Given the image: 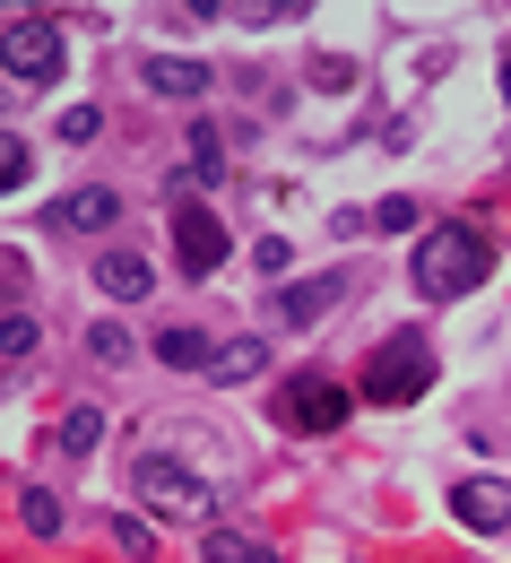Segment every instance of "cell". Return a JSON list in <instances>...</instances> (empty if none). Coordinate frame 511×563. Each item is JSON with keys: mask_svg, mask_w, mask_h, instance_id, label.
Instances as JSON below:
<instances>
[{"mask_svg": "<svg viewBox=\"0 0 511 563\" xmlns=\"http://www.w3.org/2000/svg\"><path fill=\"white\" fill-rule=\"evenodd\" d=\"M62 62H70V44H62V26L53 18H18V26H0V70L9 78H62Z\"/></svg>", "mask_w": 511, "mask_h": 563, "instance_id": "277c9868", "label": "cell"}, {"mask_svg": "<svg viewBox=\"0 0 511 563\" xmlns=\"http://www.w3.org/2000/svg\"><path fill=\"white\" fill-rule=\"evenodd\" d=\"M96 286H104L113 303H140V295H156V269H147V252L113 243V252H96Z\"/></svg>", "mask_w": 511, "mask_h": 563, "instance_id": "9c48e42d", "label": "cell"}, {"mask_svg": "<svg viewBox=\"0 0 511 563\" xmlns=\"http://www.w3.org/2000/svg\"><path fill=\"white\" fill-rule=\"evenodd\" d=\"M96 131H104V122H96V104H70V113H62V140H70V147H87Z\"/></svg>", "mask_w": 511, "mask_h": 563, "instance_id": "44dd1931", "label": "cell"}, {"mask_svg": "<svg viewBox=\"0 0 511 563\" xmlns=\"http://www.w3.org/2000/svg\"><path fill=\"white\" fill-rule=\"evenodd\" d=\"M113 217H122V191H104V183H96V191L53 200V209H44V225H62V234H96V225H113Z\"/></svg>", "mask_w": 511, "mask_h": 563, "instance_id": "30bf717a", "label": "cell"}, {"mask_svg": "<svg viewBox=\"0 0 511 563\" xmlns=\"http://www.w3.org/2000/svg\"><path fill=\"white\" fill-rule=\"evenodd\" d=\"M451 511H459V529L503 538V529H511V486H503V477H459V486H451Z\"/></svg>", "mask_w": 511, "mask_h": 563, "instance_id": "52a82bcc", "label": "cell"}, {"mask_svg": "<svg viewBox=\"0 0 511 563\" xmlns=\"http://www.w3.org/2000/svg\"><path fill=\"white\" fill-rule=\"evenodd\" d=\"M113 538H122V555H156V529H147V520H140V511H131V520H113Z\"/></svg>", "mask_w": 511, "mask_h": 563, "instance_id": "ffe728a7", "label": "cell"}, {"mask_svg": "<svg viewBox=\"0 0 511 563\" xmlns=\"http://www.w3.org/2000/svg\"><path fill=\"white\" fill-rule=\"evenodd\" d=\"M140 87H147V96H165V104H200V96H209V70H200V62H182V53H147V62H140Z\"/></svg>", "mask_w": 511, "mask_h": 563, "instance_id": "ba28073f", "label": "cell"}, {"mask_svg": "<svg viewBox=\"0 0 511 563\" xmlns=\"http://www.w3.org/2000/svg\"><path fill=\"white\" fill-rule=\"evenodd\" d=\"M131 503L165 511V520H209V486H200V477H191L182 460H165V451L131 460Z\"/></svg>", "mask_w": 511, "mask_h": 563, "instance_id": "3957f363", "label": "cell"}, {"mask_svg": "<svg viewBox=\"0 0 511 563\" xmlns=\"http://www.w3.org/2000/svg\"><path fill=\"white\" fill-rule=\"evenodd\" d=\"M260 364H269V347H260V339H225V347L209 355V382H225V390H234V382H252Z\"/></svg>", "mask_w": 511, "mask_h": 563, "instance_id": "7c38bea8", "label": "cell"}, {"mask_svg": "<svg viewBox=\"0 0 511 563\" xmlns=\"http://www.w3.org/2000/svg\"><path fill=\"white\" fill-rule=\"evenodd\" d=\"M338 295H347V278H295L287 295H278V321H287V330H303V321H321Z\"/></svg>", "mask_w": 511, "mask_h": 563, "instance_id": "8fae6325", "label": "cell"}, {"mask_svg": "<svg viewBox=\"0 0 511 563\" xmlns=\"http://www.w3.org/2000/svg\"><path fill=\"white\" fill-rule=\"evenodd\" d=\"M408 278H416V295H434V303L477 295V286L495 278V243H486V225H459V217H451V225H425Z\"/></svg>", "mask_w": 511, "mask_h": 563, "instance_id": "6da1fadb", "label": "cell"}, {"mask_svg": "<svg viewBox=\"0 0 511 563\" xmlns=\"http://www.w3.org/2000/svg\"><path fill=\"white\" fill-rule=\"evenodd\" d=\"M408 225H416L408 200H381V209H373V234H408Z\"/></svg>", "mask_w": 511, "mask_h": 563, "instance_id": "7402d4cb", "label": "cell"}, {"mask_svg": "<svg viewBox=\"0 0 511 563\" xmlns=\"http://www.w3.org/2000/svg\"><path fill=\"white\" fill-rule=\"evenodd\" d=\"M209 339L200 330H156V364H174V373H209Z\"/></svg>", "mask_w": 511, "mask_h": 563, "instance_id": "4fadbf2b", "label": "cell"}, {"mask_svg": "<svg viewBox=\"0 0 511 563\" xmlns=\"http://www.w3.org/2000/svg\"><path fill=\"white\" fill-rule=\"evenodd\" d=\"M18 520H26V538H62V494L26 486V494H18Z\"/></svg>", "mask_w": 511, "mask_h": 563, "instance_id": "9a60e30c", "label": "cell"}, {"mask_svg": "<svg viewBox=\"0 0 511 563\" xmlns=\"http://www.w3.org/2000/svg\"><path fill=\"white\" fill-rule=\"evenodd\" d=\"M53 442H62V451H70V460H87V451H96V442H104V417H96V408H70V417L53 424Z\"/></svg>", "mask_w": 511, "mask_h": 563, "instance_id": "2e32d148", "label": "cell"}, {"mask_svg": "<svg viewBox=\"0 0 511 563\" xmlns=\"http://www.w3.org/2000/svg\"><path fill=\"white\" fill-rule=\"evenodd\" d=\"M503 96H511V62H503Z\"/></svg>", "mask_w": 511, "mask_h": 563, "instance_id": "603a6c76", "label": "cell"}, {"mask_svg": "<svg viewBox=\"0 0 511 563\" xmlns=\"http://www.w3.org/2000/svg\"><path fill=\"white\" fill-rule=\"evenodd\" d=\"M87 355H96V364H131V339H122L113 321H96V330H87Z\"/></svg>", "mask_w": 511, "mask_h": 563, "instance_id": "ac0fdd59", "label": "cell"}, {"mask_svg": "<svg viewBox=\"0 0 511 563\" xmlns=\"http://www.w3.org/2000/svg\"><path fill=\"white\" fill-rule=\"evenodd\" d=\"M434 347L416 339V330H399V339H381L373 347V364H365V399L373 408H408V399H425L434 390Z\"/></svg>", "mask_w": 511, "mask_h": 563, "instance_id": "7a4b0ae2", "label": "cell"}, {"mask_svg": "<svg viewBox=\"0 0 511 563\" xmlns=\"http://www.w3.org/2000/svg\"><path fill=\"white\" fill-rule=\"evenodd\" d=\"M174 261H182V278H218L234 261V243H225V225L209 209H174Z\"/></svg>", "mask_w": 511, "mask_h": 563, "instance_id": "5b68a950", "label": "cell"}, {"mask_svg": "<svg viewBox=\"0 0 511 563\" xmlns=\"http://www.w3.org/2000/svg\"><path fill=\"white\" fill-rule=\"evenodd\" d=\"M0 355H9V364H18V355H35V321H26V312H9V321H0Z\"/></svg>", "mask_w": 511, "mask_h": 563, "instance_id": "d6986e66", "label": "cell"}, {"mask_svg": "<svg viewBox=\"0 0 511 563\" xmlns=\"http://www.w3.org/2000/svg\"><path fill=\"white\" fill-rule=\"evenodd\" d=\"M26 174H35V156H26V147L0 131V191H26Z\"/></svg>", "mask_w": 511, "mask_h": 563, "instance_id": "e0dca14e", "label": "cell"}, {"mask_svg": "<svg viewBox=\"0 0 511 563\" xmlns=\"http://www.w3.org/2000/svg\"><path fill=\"white\" fill-rule=\"evenodd\" d=\"M278 408H287L295 433H338V424H347V390H338V382H321V373H295Z\"/></svg>", "mask_w": 511, "mask_h": 563, "instance_id": "8992f818", "label": "cell"}, {"mask_svg": "<svg viewBox=\"0 0 511 563\" xmlns=\"http://www.w3.org/2000/svg\"><path fill=\"white\" fill-rule=\"evenodd\" d=\"M200 563H278L260 538H243V529H209L200 538Z\"/></svg>", "mask_w": 511, "mask_h": 563, "instance_id": "5bb4252c", "label": "cell"}]
</instances>
